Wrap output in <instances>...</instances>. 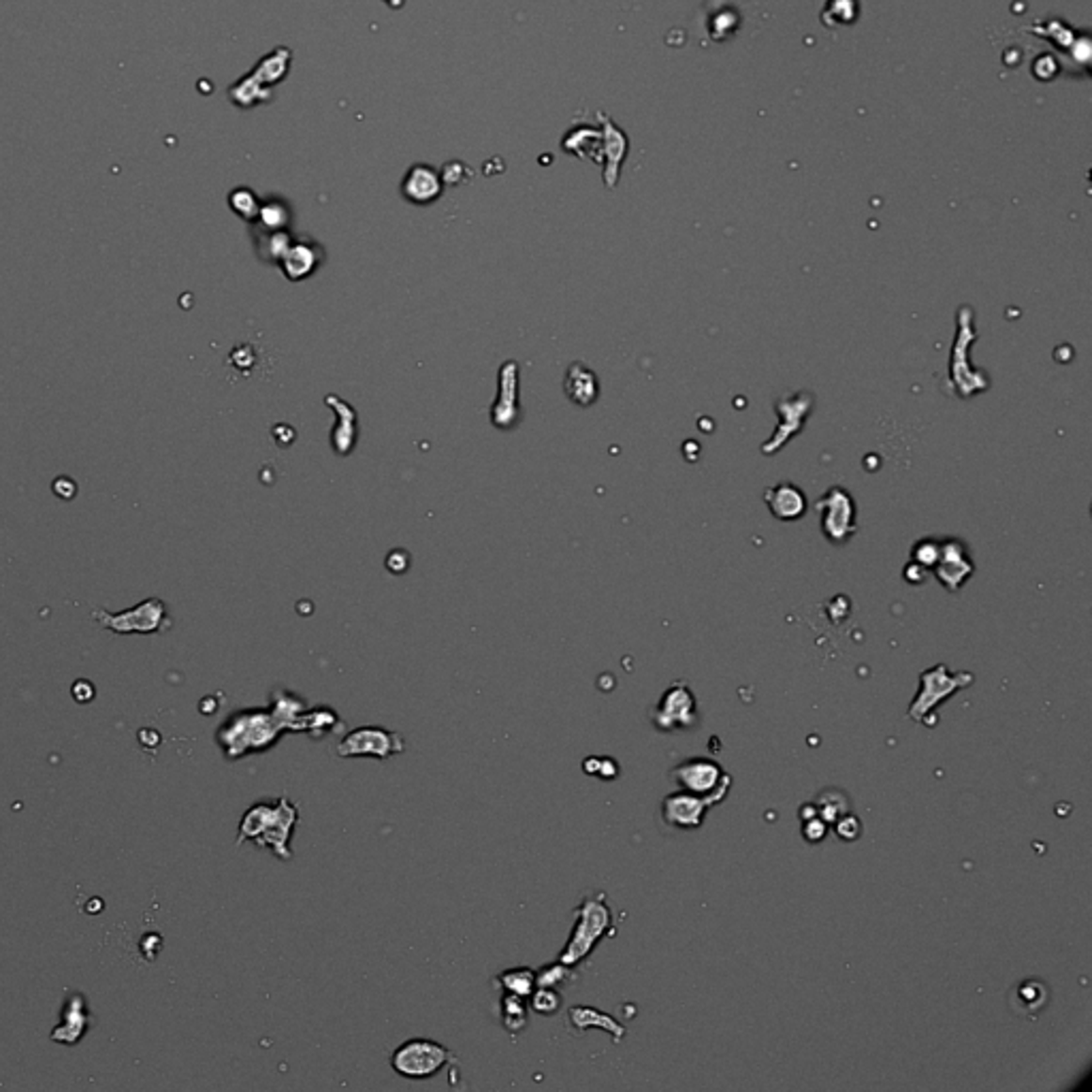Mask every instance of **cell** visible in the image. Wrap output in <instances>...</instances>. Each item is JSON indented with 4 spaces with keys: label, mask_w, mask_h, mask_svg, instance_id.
<instances>
[{
    "label": "cell",
    "mask_w": 1092,
    "mask_h": 1092,
    "mask_svg": "<svg viewBox=\"0 0 1092 1092\" xmlns=\"http://www.w3.org/2000/svg\"><path fill=\"white\" fill-rule=\"evenodd\" d=\"M299 824V806L289 796L275 801H257L242 815L237 828V845L252 841L260 850H269L275 858L289 862L292 858L290 841Z\"/></svg>",
    "instance_id": "1"
},
{
    "label": "cell",
    "mask_w": 1092,
    "mask_h": 1092,
    "mask_svg": "<svg viewBox=\"0 0 1092 1092\" xmlns=\"http://www.w3.org/2000/svg\"><path fill=\"white\" fill-rule=\"evenodd\" d=\"M287 734L269 709H243L228 715L216 732V742L231 762L245 756L267 754Z\"/></svg>",
    "instance_id": "2"
},
{
    "label": "cell",
    "mask_w": 1092,
    "mask_h": 1092,
    "mask_svg": "<svg viewBox=\"0 0 1092 1092\" xmlns=\"http://www.w3.org/2000/svg\"><path fill=\"white\" fill-rule=\"evenodd\" d=\"M615 932V915L611 905L606 903V894L598 892L593 897H585L574 909L572 930L561 949L559 960L568 967H579L593 954L600 941L613 937Z\"/></svg>",
    "instance_id": "3"
},
{
    "label": "cell",
    "mask_w": 1092,
    "mask_h": 1092,
    "mask_svg": "<svg viewBox=\"0 0 1092 1092\" xmlns=\"http://www.w3.org/2000/svg\"><path fill=\"white\" fill-rule=\"evenodd\" d=\"M445 1043L425 1037L403 1041L391 1054V1069L406 1080H431L453 1060Z\"/></svg>",
    "instance_id": "4"
},
{
    "label": "cell",
    "mask_w": 1092,
    "mask_h": 1092,
    "mask_svg": "<svg viewBox=\"0 0 1092 1092\" xmlns=\"http://www.w3.org/2000/svg\"><path fill=\"white\" fill-rule=\"evenodd\" d=\"M973 680H975V677L971 672H956V675H952L944 663L924 670L920 675V692H917L912 707L907 710L909 719L922 724L941 702H945L952 694L969 687Z\"/></svg>",
    "instance_id": "5"
},
{
    "label": "cell",
    "mask_w": 1092,
    "mask_h": 1092,
    "mask_svg": "<svg viewBox=\"0 0 1092 1092\" xmlns=\"http://www.w3.org/2000/svg\"><path fill=\"white\" fill-rule=\"evenodd\" d=\"M337 756L344 759H357V757H374V759H391L393 756H399L406 751V741L403 736L386 730L380 725H361L354 730L346 732L342 741L337 742Z\"/></svg>",
    "instance_id": "6"
},
{
    "label": "cell",
    "mask_w": 1092,
    "mask_h": 1092,
    "mask_svg": "<svg viewBox=\"0 0 1092 1092\" xmlns=\"http://www.w3.org/2000/svg\"><path fill=\"white\" fill-rule=\"evenodd\" d=\"M94 619H97L102 628L116 632V634H154L169 625L167 608L161 600L149 598L139 606L131 608V611L112 615L107 611H94Z\"/></svg>",
    "instance_id": "7"
},
{
    "label": "cell",
    "mask_w": 1092,
    "mask_h": 1092,
    "mask_svg": "<svg viewBox=\"0 0 1092 1092\" xmlns=\"http://www.w3.org/2000/svg\"><path fill=\"white\" fill-rule=\"evenodd\" d=\"M653 725L660 732L690 730V727L698 725V704H695V695L685 680H677L662 694L658 707L653 710Z\"/></svg>",
    "instance_id": "8"
},
{
    "label": "cell",
    "mask_w": 1092,
    "mask_h": 1092,
    "mask_svg": "<svg viewBox=\"0 0 1092 1092\" xmlns=\"http://www.w3.org/2000/svg\"><path fill=\"white\" fill-rule=\"evenodd\" d=\"M670 777H672V781L677 783L679 789L692 791V794H698V796H713V794L727 796V791H730V786H732L730 774L724 772L722 766L713 762V759H707V757L685 759L683 764H679V766H675V769H672Z\"/></svg>",
    "instance_id": "9"
},
{
    "label": "cell",
    "mask_w": 1092,
    "mask_h": 1092,
    "mask_svg": "<svg viewBox=\"0 0 1092 1092\" xmlns=\"http://www.w3.org/2000/svg\"><path fill=\"white\" fill-rule=\"evenodd\" d=\"M725 796H698L692 791L679 789L672 791L662 801V819L663 824L679 830H694L702 826V819L710 806H715L724 801Z\"/></svg>",
    "instance_id": "10"
},
{
    "label": "cell",
    "mask_w": 1092,
    "mask_h": 1092,
    "mask_svg": "<svg viewBox=\"0 0 1092 1092\" xmlns=\"http://www.w3.org/2000/svg\"><path fill=\"white\" fill-rule=\"evenodd\" d=\"M442 188H445L442 176L425 163L413 164V167L408 169L406 178L401 179L403 199L414 205H429L435 199H440Z\"/></svg>",
    "instance_id": "11"
},
{
    "label": "cell",
    "mask_w": 1092,
    "mask_h": 1092,
    "mask_svg": "<svg viewBox=\"0 0 1092 1092\" xmlns=\"http://www.w3.org/2000/svg\"><path fill=\"white\" fill-rule=\"evenodd\" d=\"M88 1024H90V1014H88V1003H86L84 994L73 992L67 999L65 1003V1009H62V1020L60 1024L52 1031V1041L56 1043H65V1046H75L79 1043V1039L88 1033Z\"/></svg>",
    "instance_id": "12"
},
{
    "label": "cell",
    "mask_w": 1092,
    "mask_h": 1092,
    "mask_svg": "<svg viewBox=\"0 0 1092 1092\" xmlns=\"http://www.w3.org/2000/svg\"><path fill=\"white\" fill-rule=\"evenodd\" d=\"M598 120L600 126H602L600 131H602L604 181L608 188H613L616 184V179H619L621 163L625 158V152H628V139H625V133L621 129H616L611 117L604 116L602 112H598Z\"/></svg>",
    "instance_id": "13"
},
{
    "label": "cell",
    "mask_w": 1092,
    "mask_h": 1092,
    "mask_svg": "<svg viewBox=\"0 0 1092 1092\" xmlns=\"http://www.w3.org/2000/svg\"><path fill=\"white\" fill-rule=\"evenodd\" d=\"M568 1020L569 1026H572L576 1033H585L589 1031V1028H600V1031H606L611 1035L615 1043H619L625 1037V1026L619 1020H615L613 1016H608L596 1007H589V1005H574V1007H569Z\"/></svg>",
    "instance_id": "14"
},
{
    "label": "cell",
    "mask_w": 1092,
    "mask_h": 1092,
    "mask_svg": "<svg viewBox=\"0 0 1092 1092\" xmlns=\"http://www.w3.org/2000/svg\"><path fill=\"white\" fill-rule=\"evenodd\" d=\"M290 65H292V50L287 45H280V47H275L273 52H269L267 56L260 58L255 65V69L250 70V75L255 77L258 84H263V86H267V88L275 90V86L282 84L284 79L289 77Z\"/></svg>",
    "instance_id": "15"
},
{
    "label": "cell",
    "mask_w": 1092,
    "mask_h": 1092,
    "mask_svg": "<svg viewBox=\"0 0 1092 1092\" xmlns=\"http://www.w3.org/2000/svg\"><path fill=\"white\" fill-rule=\"evenodd\" d=\"M561 148L564 152L576 158H585V161L602 164V131L593 129V126H576V129L568 131L566 137L561 139Z\"/></svg>",
    "instance_id": "16"
},
{
    "label": "cell",
    "mask_w": 1092,
    "mask_h": 1092,
    "mask_svg": "<svg viewBox=\"0 0 1092 1092\" xmlns=\"http://www.w3.org/2000/svg\"><path fill=\"white\" fill-rule=\"evenodd\" d=\"M310 707L305 698H302L299 694H292L287 690H275L272 694V704H269V710H272V715L275 722L280 724V727L284 732H295V724L297 719L302 717L304 710Z\"/></svg>",
    "instance_id": "17"
},
{
    "label": "cell",
    "mask_w": 1092,
    "mask_h": 1092,
    "mask_svg": "<svg viewBox=\"0 0 1092 1092\" xmlns=\"http://www.w3.org/2000/svg\"><path fill=\"white\" fill-rule=\"evenodd\" d=\"M228 99H231L235 107L252 109L257 105H267V102H272L273 90L267 88L263 84H258L257 79L248 73L242 79H237L231 88H228Z\"/></svg>",
    "instance_id": "18"
},
{
    "label": "cell",
    "mask_w": 1092,
    "mask_h": 1092,
    "mask_svg": "<svg viewBox=\"0 0 1092 1092\" xmlns=\"http://www.w3.org/2000/svg\"><path fill=\"white\" fill-rule=\"evenodd\" d=\"M342 725V719H339L337 710L329 709V707H307L302 717L297 719L295 724V732H305L310 734L312 739H324L329 732H334L335 727Z\"/></svg>",
    "instance_id": "19"
},
{
    "label": "cell",
    "mask_w": 1092,
    "mask_h": 1092,
    "mask_svg": "<svg viewBox=\"0 0 1092 1092\" xmlns=\"http://www.w3.org/2000/svg\"><path fill=\"white\" fill-rule=\"evenodd\" d=\"M766 500L779 519H796L804 512V495L794 485H779L766 493Z\"/></svg>",
    "instance_id": "20"
},
{
    "label": "cell",
    "mask_w": 1092,
    "mask_h": 1092,
    "mask_svg": "<svg viewBox=\"0 0 1092 1092\" xmlns=\"http://www.w3.org/2000/svg\"><path fill=\"white\" fill-rule=\"evenodd\" d=\"M495 984L500 986V991L506 994H514V996H521V999H527V996L532 994L538 986L536 984V971L529 969V967L506 969L495 977Z\"/></svg>",
    "instance_id": "21"
},
{
    "label": "cell",
    "mask_w": 1092,
    "mask_h": 1092,
    "mask_svg": "<svg viewBox=\"0 0 1092 1092\" xmlns=\"http://www.w3.org/2000/svg\"><path fill=\"white\" fill-rule=\"evenodd\" d=\"M1046 1003H1048V986L1037 979L1022 981L1014 994V1005L1020 1007L1024 1016H1035L1037 1011L1046 1007Z\"/></svg>",
    "instance_id": "22"
},
{
    "label": "cell",
    "mask_w": 1092,
    "mask_h": 1092,
    "mask_svg": "<svg viewBox=\"0 0 1092 1092\" xmlns=\"http://www.w3.org/2000/svg\"><path fill=\"white\" fill-rule=\"evenodd\" d=\"M527 1022H529L527 999H521V996L504 992V996H502V1024H504L506 1031H508L512 1037H517L519 1033L525 1031Z\"/></svg>",
    "instance_id": "23"
},
{
    "label": "cell",
    "mask_w": 1092,
    "mask_h": 1092,
    "mask_svg": "<svg viewBox=\"0 0 1092 1092\" xmlns=\"http://www.w3.org/2000/svg\"><path fill=\"white\" fill-rule=\"evenodd\" d=\"M568 380L569 382H576L574 386L572 384L568 386L569 398L576 399L579 403H591L593 399H596L598 386H596V378H593L591 371H587L583 366H572L568 371Z\"/></svg>",
    "instance_id": "24"
},
{
    "label": "cell",
    "mask_w": 1092,
    "mask_h": 1092,
    "mask_svg": "<svg viewBox=\"0 0 1092 1092\" xmlns=\"http://www.w3.org/2000/svg\"><path fill=\"white\" fill-rule=\"evenodd\" d=\"M561 1003H564V996L559 994L557 988H546V986H536V991L527 996V1007L534 1011L538 1016H555L557 1011L561 1009Z\"/></svg>",
    "instance_id": "25"
},
{
    "label": "cell",
    "mask_w": 1092,
    "mask_h": 1092,
    "mask_svg": "<svg viewBox=\"0 0 1092 1092\" xmlns=\"http://www.w3.org/2000/svg\"><path fill=\"white\" fill-rule=\"evenodd\" d=\"M574 979V967H568L561 960L557 962H551V964H544L542 969L536 971V984L538 986H546V988H559L569 984V981Z\"/></svg>",
    "instance_id": "26"
},
{
    "label": "cell",
    "mask_w": 1092,
    "mask_h": 1092,
    "mask_svg": "<svg viewBox=\"0 0 1092 1092\" xmlns=\"http://www.w3.org/2000/svg\"><path fill=\"white\" fill-rule=\"evenodd\" d=\"M228 201H231V208L240 213V216H243V218L258 216L260 205H258L257 195L252 193L250 188H237Z\"/></svg>",
    "instance_id": "27"
},
{
    "label": "cell",
    "mask_w": 1092,
    "mask_h": 1092,
    "mask_svg": "<svg viewBox=\"0 0 1092 1092\" xmlns=\"http://www.w3.org/2000/svg\"><path fill=\"white\" fill-rule=\"evenodd\" d=\"M258 216L267 226H280L287 220V208L280 201H272L258 210Z\"/></svg>",
    "instance_id": "28"
},
{
    "label": "cell",
    "mask_w": 1092,
    "mask_h": 1092,
    "mask_svg": "<svg viewBox=\"0 0 1092 1092\" xmlns=\"http://www.w3.org/2000/svg\"><path fill=\"white\" fill-rule=\"evenodd\" d=\"M862 833V826H860V819L856 815H841V818L836 819V835L843 838V841H853V838H858Z\"/></svg>",
    "instance_id": "29"
},
{
    "label": "cell",
    "mask_w": 1092,
    "mask_h": 1092,
    "mask_svg": "<svg viewBox=\"0 0 1092 1092\" xmlns=\"http://www.w3.org/2000/svg\"><path fill=\"white\" fill-rule=\"evenodd\" d=\"M826 833H828V826H826V821L819 818V815H813V818H806L804 819L803 835H804L806 841L818 843V841H821V838L826 836Z\"/></svg>",
    "instance_id": "30"
},
{
    "label": "cell",
    "mask_w": 1092,
    "mask_h": 1092,
    "mask_svg": "<svg viewBox=\"0 0 1092 1092\" xmlns=\"http://www.w3.org/2000/svg\"><path fill=\"white\" fill-rule=\"evenodd\" d=\"M70 695H73V700L77 704H88V702L94 700V695H97V690H94L92 680L79 679V680H75L73 687H70Z\"/></svg>",
    "instance_id": "31"
},
{
    "label": "cell",
    "mask_w": 1092,
    "mask_h": 1092,
    "mask_svg": "<svg viewBox=\"0 0 1092 1092\" xmlns=\"http://www.w3.org/2000/svg\"><path fill=\"white\" fill-rule=\"evenodd\" d=\"M161 947H163V939H161V935H156V932H149V935L141 939V952L146 954L148 960H154L158 949Z\"/></svg>",
    "instance_id": "32"
},
{
    "label": "cell",
    "mask_w": 1092,
    "mask_h": 1092,
    "mask_svg": "<svg viewBox=\"0 0 1092 1092\" xmlns=\"http://www.w3.org/2000/svg\"><path fill=\"white\" fill-rule=\"evenodd\" d=\"M137 739L141 742V747L149 751L161 745V734H158V730H152V727H141Z\"/></svg>",
    "instance_id": "33"
},
{
    "label": "cell",
    "mask_w": 1092,
    "mask_h": 1092,
    "mask_svg": "<svg viewBox=\"0 0 1092 1092\" xmlns=\"http://www.w3.org/2000/svg\"><path fill=\"white\" fill-rule=\"evenodd\" d=\"M616 774H619V766H616L615 759L611 757H600V769H598V777H602L606 781L615 779Z\"/></svg>",
    "instance_id": "34"
},
{
    "label": "cell",
    "mask_w": 1092,
    "mask_h": 1092,
    "mask_svg": "<svg viewBox=\"0 0 1092 1092\" xmlns=\"http://www.w3.org/2000/svg\"><path fill=\"white\" fill-rule=\"evenodd\" d=\"M600 769V757H589L583 762V771L587 774H598Z\"/></svg>",
    "instance_id": "35"
},
{
    "label": "cell",
    "mask_w": 1092,
    "mask_h": 1092,
    "mask_svg": "<svg viewBox=\"0 0 1092 1092\" xmlns=\"http://www.w3.org/2000/svg\"><path fill=\"white\" fill-rule=\"evenodd\" d=\"M382 3L389 5L391 9L398 11V9H403V5H406V0H382Z\"/></svg>",
    "instance_id": "36"
}]
</instances>
